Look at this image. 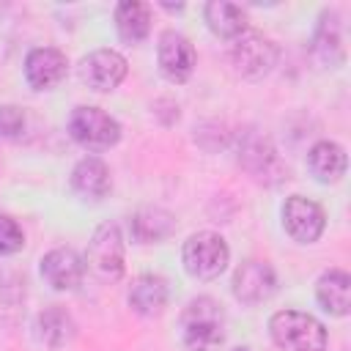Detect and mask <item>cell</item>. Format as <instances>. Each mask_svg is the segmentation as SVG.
<instances>
[{"instance_id": "cell-6", "label": "cell", "mask_w": 351, "mask_h": 351, "mask_svg": "<svg viewBox=\"0 0 351 351\" xmlns=\"http://www.w3.org/2000/svg\"><path fill=\"white\" fill-rule=\"evenodd\" d=\"M230 58H233V66H236V71L241 77L261 80L274 69L277 47L269 38H263L261 33H241L236 38V44H233Z\"/></svg>"}, {"instance_id": "cell-8", "label": "cell", "mask_w": 351, "mask_h": 351, "mask_svg": "<svg viewBox=\"0 0 351 351\" xmlns=\"http://www.w3.org/2000/svg\"><path fill=\"white\" fill-rule=\"evenodd\" d=\"M324 208L315 200H307L302 195H291L282 206V225L285 233L299 244H313L324 233Z\"/></svg>"}, {"instance_id": "cell-16", "label": "cell", "mask_w": 351, "mask_h": 351, "mask_svg": "<svg viewBox=\"0 0 351 351\" xmlns=\"http://www.w3.org/2000/svg\"><path fill=\"white\" fill-rule=\"evenodd\" d=\"M176 230V217L159 206H145L132 217V236L140 244L162 241Z\"/></svg>"}, {"instance_id": "cell-15", "label": "cell", "mask_w": 351, "mask_h": 351, "mask_svg": "<svg viewBox=\"0 0 351 351\" xmlns=\"http://www.w3.org/2000/svg\"><path fill=\"white\" fill-rule=\"evenodd\" d=\"M307 167L321 184H335L346 173V151L337 143H315L307 154Z\"/></svg>"}, {"instance_id": "cell-22", "label": "cell", "mask_w": 351, "mask_h": 351, "mask_svg": "<svg viewBox=\"0 0 351 351\" xmlns=\"http://www.w3.org/2000/svg\"><path fill=\"white\" fill-rule=\"evenodd\" d=\"M25 244V233L19 222L8 214H0V255H14Z\"/></svg>"}, {"instance_id": "cell-5", "label": "cell", "mask_w": 351, "mask_h": 351, "mask_svg": "<svg viewBox=\"0 0 351 351\" xmlns=\"http://www.w3.org/2000/svg\"><path fill=\"white\" fill-rule=\"evenodd\" d=\"M88 269L101 280H118L123 274V239L115 222H104L88 241Z\"/></svg>"}, {"instance_id": "cell-12", "label": "cell", "mask_w": 351, "mask_h": 351, "mask_svg": "<svg viewBox=\"0 0 351 351\" xmlns=\"http://www.w3.org/2000/svg\"><path fill=\"white\" fill-rule=\"evenodd\" d=\"M41 277L55 288V291H71L82 282L85 277V263L82 258L69 250V247H58L49 250L41 258Z\"/></svg>"}, {"instance_id": "cell-24", "label": "cell", "mask_w": 351, "mask_h": 351, "mask_svg": "<svg viewBox=\"0 0 351 351\" xmlns=\"http://www.w3.org/2000/svg\"><path fill=\"white\" fill-rule=\"evenodd\" d=\"M233 351H250V348H233Z\"/></svg>"}, {"instance_id": "cell-17", "label": "cell", "mask_w": 351, "mask_h": 351, "mask_svg": "<svg viewBox=\"0 0 351 351\" xmlns=\"http://www.w3.org/2000/svg\"><path fill=\"white\" fill-rule=\"evenodd\" d=\"M167 304V285L156 274H143L132 282L129 307L140 315H159Z\"/></svg>"}, {"instance_id": "cell-1", "label": "cell", "mask_w": 351, "mask_h": 351, "mask_svg": "<svg viewBox=\"0 0 351 351\" xmlns=\"http://www.w3.org/2000/svg\"><path fill=\"white\" fill-rule=\"evenodd\" d=\"M184 343L189 351H211L225 340V313L211 296L192 299L181 313Z\"/></svg>"}, {"instance_id": "cell-19", "label": "cell", "mask_w": 351, "mask_h": 351, "mask_svg": "<svg viewBox=\"0 0 351 351\" xmlns=\"http://www.w3.org/2000/svg\"><path fill=\"white\" fill-rule=\"evenodd\" d=\"M115 27H118V36L129 44H137L148 36L151 30V8L145 3H137V0H123L118 3L115 8Z\"/></svg>"}, {"instance_id": "cell-20", "label": "cell", "mask_w": 351, "mask_h": 351, "mask_svg": "<svg viewBox=\"0 0 351 351\" xmlns=\"http://www.w3.org/2000/svg\"><path fill=\"white\" fill-rule=\"evenodd\" d=\"M36 332L47 346H63L74 335V321L63 307H47L36 318Z\"/></svg>"}, {"instance_id": "cell-7", "label": "cell", "mask_w": 351, "mask_h": 351, "mask_svg": "<svg viewBox=\"0 0 351 351\" xmlns=\"http://www.w3.org/2000/svg\"><path fill=\"white\" fill-rule=\"evenodd\" d=\"M156 60H159V71L165 74V80L170 82H186L195 71L197 55L195 47L186 36L176 33V30H165L159 36V47H156Z\"/></svg>"}, {"instance_id": "cell-14", "label": "cell", "mask_w": 351, "mask_h": 351, "mask_svg": "<svg viewBox=\"0 0 351 351\" xmlns=\"http://www.w3.org/2000/svg\"><path fill=\"white\" fill-rule=\"evenodd\" d=\"M71 186L77 195L88 197V200H99L110 192V170L101 159L96 156H85L74 165L71 170Z\"/></svg>"}, {"instance_id": "cell-18", "label": "cell", "mask_w": 351, "mask_h": 351, "mask_svg": "<svg viewBox=\"0 0 351 351\" xmlns=\"http://www.w3.org/2000/svg\"><path fill=\"white\" fill-rule=\"evenodd\" d=\"M206 22L211 33L222 38H239L241 33H247V14L241 11V5L228 0H211L206 5Z\"/></svg>"}, {"instance_id": "cell-10", "label": "cell", "mask_w": 351, "mask_h": 351, "mask_svg": "<svg viewBox=\"0 0 351 351\" xmlns=\"http://www.w3.org/2000/svg\"><path fill=\"white\" fill-rule=\"evenodd\" d=\"M277 288V277L269 263L263 261H247L233 274V296L244 304L266 302Z\"/></svg>"}, {"instance_id": "cell-21", "label": "cell", "mask_w": 351, "mask_h": 351, "mask_svg": "<svg viewBox=\"0 0 351 351\" xmlns=\"http://www.w3.org/2000/svg\"><path fill=\"white\" fill-rule=\"evenodd\" d=\"M315 52L324 58V63H340L343 60V47H340V36H337V22L335 16L324 14L318 33H315Z\"/></svg>"}, {"instance_id": "cell-11", "label": "cell", "mask_w": 351, "mask_h": 351, "mask_svg": "<svg viewBox=\"0 0 351 351\" xmlns=\"http://www.w3.org/2000/svg\"><path fill=\"white\" fill-rule=\"evenodd\" d=\"M66 55L55 47H36L25 58V80L36 90H49L66 77Z\"/></svg>"}, {"instance_id": "cell-9", "label": "cell", "mask_w": 351, "mask_h": 351, "mask_svg": "<svg viewBox=\"0 0 351 351\" xmlns=\"http://www.w3.org/2000/svg\"><path fill=\"white\" fill-rule=\"evenodd\" d=\"M123 77H126V58L115 49H96L80 63V80L99 93L118 88Z\"/></svg>"}, {"instance_id": "cell-13", "label": "cell", "mask_w": 351, "mask_h": 351, "mask_svg": "<svg viewBox=\"0 0 351 351\" xmlns=\"http://www.w3.org/2000/svg\"><path fill=\"white\" fill-rule=\"evenodd\" d=\"M318 304L332 315H348L351 310V277L343 269H329L315 285Z\"/></svg>"}, {"instance_id": "cell-3", "label": "cell", "mask_w": 351, "mask_h": 351, "mask_svg": "<svg viewBox=\"0 0 351 351\" xmlns=\"http://www.w3.org/2000/svg\"><path fill=\"white\" fill-rule=\"evenodd\" d=\"M69 134L88 151H107L121 140V126L104 110L80 104L69 115Z\"/></svg>"}, {"instance_id": "cell-23", "label": "cell", "mask_w": 351, "mask_h": 351, "mask_svg": "<svg viewBox=\"0 0 351 351\" xmlns=\"http://www.w3.org/2000/svg\"><path fill=\"white\" fill-rule=\"evenodd\" d=\"M25 129V112L14 104L0 107V140H14Z\"/></svg>"}, {"instance_id": "cell-4", "label": "cell", "mask_w": 351, "mask_h": 351, "mask_svg": "<svg viewBox=\"0 0 351 351\" xmlns=\"http://www.w3.org/2000/svg\"><path fill=\"white\" fill-rule=\"evenodd\" d=\"M181 258H184V269L192 277H197V280H214V277H219L225 271L228 258H230V250H228V244H225V239L219 233L200 230V233H192L184 241Z\"/></svg>"}, {"instance_id": "cell-2", "label": "cell", "mask_w": 351, "mask_h": 351, "mask_svg": "<svg viewBox=\"0 0 351 351\" xmlns=\"http://www.w3.org/2000/svg\"><path fill=\"white\" fill-rule=\"evenodd\" d=\"M269 335L280 348L288 351H324L326 329L318 318L299 310H280L269 318Z\"/></svg>"}]
</instances>
